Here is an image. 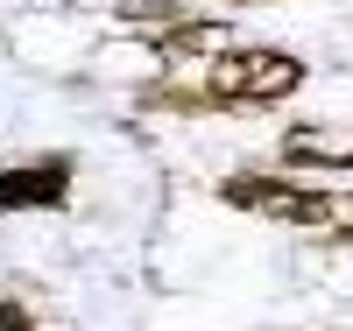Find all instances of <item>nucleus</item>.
Instances as JSON below:
<instances>
[{
	"instance_id": "obj_1",
	"label": "nucleus",
	"mask_w": 353,
	"mask_h": 331,
	"mask_svg": "<svg viewBox=\"0 0 353 331\" xmlns=\"http://www.w3.org/2000/svg\"><path fill=\"white\" fill-rule=\"evenodd\" d=\"M304 56H290L276 43H226L219 56H205L198 99L212 106H283L290 92H304Z\"/></svg>"
},
{
	"instance_id": "obj_2",
	"label": "nucleus",
	"mask_w": 353,
	"mask_h": 331,
	"mask_svg": "<svg viewBox=\"0 0 353 331\" xmlns=\"http://www.w3.org/2000/svg\"><path fill=\"white\" fill-rule=\"evenodd\" d=\"M226 204H241V212H261V219H283V226H332L339 219V197L332 191H311L297 176H226L219 184Z\"/></svg>"
},
{
	"instance_id": "obj_3",
	"label": "nucleus",
	"mask_w": 353,
	"mask_h": 331,
	"mask_svg": "<svg viewBox=\"0 0 353 331\" xmlns=\"http://www.w3.org/2000/svg\"><path fill=\"white\" fill-rule=\"evenodd\" d=\"M71 176H78L71 148L0 169V219H8V212H64V204H71Z\"/></svg>"
},
{
	"instance_id": "obj_4",
	"label": "nucleus",
	"mask_w": 353,
	"mask_h": 331,
	"mask_svg": "<svg viewBox=\"0 0 353 331\" xmlns=\"http://www.w3.org/2000/svg\"><path fill=\"white\" fill-rule=\"evenodd\" d=\"M226 43H233L226 21H198V14H184V21H170V28H156V36H149L156 56H219Z\"/></svg>"
},
{
	"instance_id": "obj_5",
	"label": "nucleus",
	"mask_w": 353,
	"mask_h": 331,
	"mask_svg": "<svg viewBox=\"0 0 353 331\" xmlns=\"http://www.w3.org/2000/svg\"><path fill=\"white\" fill-rule=\"evenodd\" d=\"M184 14H191L184 0H113V21L149 28V36H156V28H170V21H184Z\"/></svg>"
},
{
	"instance_id": "obj_6",
	"label": "nucleus",
	"mask_w": 353,
	"mask_h": 331,
	"mask_svg": "<svg viewBox=\"0 0 353 331\" xmlns=\"http://www.w3.org/2000/svg\"><path fill=\"white\" fill-rule=\"evenodd\" d=\"M0 331H36V317H28L21 296H0Z\"/></svg>"
},
{
	"instance_id": "obj_7",
	"label": "nucleus",
	"mask_w": 353,
	"mask_h": 331,
	"mask_svg": "<svg viewBox=\"0 0 353 331\" xmlns=\"http://www.w3.org/2000/svg\"><path fill=\"white\" fill-rule=\"evenodd\" d=\"M233 8H269V0H233Z\"/></svg>"
},
{
	"instance_id": "obj_8",
	"label": "nucleus",
	"mask_w": 353,
	"mask_h": 331,
	"mask_svg": "<svg viewBox=\"0 0 353 331\" xmlns=\"http://www.w3.org/2000/svg\"><path fill=\"white\" fill-rule=\"evenodd\" d=\"M339 239H353V226H339Z\"/></svg>"
}]
</instances>
